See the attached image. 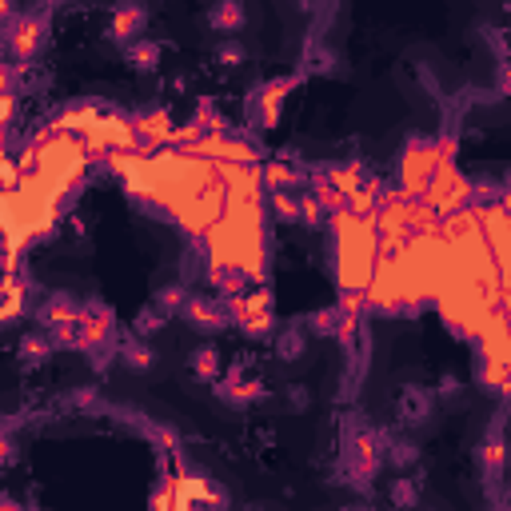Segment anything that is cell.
I'll list each match as a JSON object with an SVG mask.
<instances>
[{
	"instance_id": "obj_2",
	"label": "cell",
	"mask_w": 511,
	"mask_h": 511,
	"mask_svg": "<svg viewBox=\"0 0 511 511\" xmlns=\"http://www.w3.org/2000/svg\"><path fill=\"white\" fill-rule=\"evenodd\" d=\"M428 396H424V391H415V396H408V400H403V419H408V424H424V419H428Z\"/></svg>"
},
{
	"instance_id": "obj_1",
	"label": "cell",
	"mask_w": 511,
	"mask_h": 511,
	"mask_svg": "<svg viewBox=\"0 0 511 511\" xmlns=\"http://www.w3.org/2000/svg\"><path fill=\"white\" fill-rule=\"evenodd\" d=\"M208 24L216 28V32H236V28L244 24V8H240V0H216V4L208 8Z\"/></svg>"
}]
</instances>
